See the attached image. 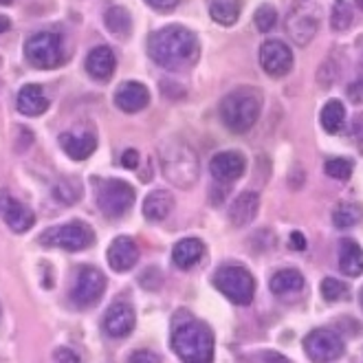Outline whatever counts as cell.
<instances>
[{
  "instance_id": "obj_1",
  "label": "cell",
  "mask_w": 363,
  "mask_h": 363,
  "mask_svg": "<svg viewBox=\"0 0 363 363\" xmlns=\"http://www.w3.org/2000/svg\"><path fill=\"white\" fill-rule=\"evenodd\" d=\"M147 53L165 71H187L199 62L201 45L189 29L169 25L150 35Z\"/></svg>"
},
{
  "instance_id": "obj_2",
  "label": "cell",
  "mask_w": 363,
  "mask_h": 363,
  "mask_svg": "<svg viewBox=\"0 0 363 363\" xmlns=\"http://www.w3.org/2000/svg\"><path fill=\"white\" fill-rule=\"evenodd\" d=\"M159 161L163 177L179 189L194 187L201 177V163L196 152L183 141L169 139L163 141L159 147Z\"/></svg>"
},
{
  "instance_id": "obj_3",
  "label": "cell",
  "mask_w": 363,
  "mask_h": 363,
  "mask_svg": "<svg viewBox=\"0 0 363 363\" xmlns=\"http://www.w3.org/2000/svg\"><path fill=\"white\" fill-rule=\"evenodd\" d=\"M262 111V95L253 86H240L223 97L220 119L231 133L242 135L251 130Z\"/></svg>"
},
{
  "instance_id": "obj_4",
  "label": "cell",
  "mask_w": 363,
  "mask_h": 363,
  "mask_svg": "<svg viewBox=\"0 0 363 363\" xmlns=\"http://www.w3.org/2000/svg\"><path fill=\"white\" fill-rule=\"evenodd\" d=\"M172 348L183 363H211L213 361V335L207 324L185 322L172 333Z\"/></svg>"
},
{
  "instance_id": "obj_5",
  "label": "cell",
  "mask_w": 363,
  "mask_h": 363,
  "mask_svg": "<svg viewBox=\"0 0 363 363\" xmlns=\"http://www.w3.org/2000/svg\"><path fill=\"white\" fill-rule=\"evenodd\" d=\"M40 245L42 247H57L64 251H82L89 249L95 242V231L82 220H73L67 225L49 227L40 233Z\"/></svg>"
},
{
  "instance_id": "obj_6",
  "label": "cell",
  "mask_w": 363,
  "mask_h": 363,
  "mask_svg": "<svg viewBox=\"0 0 363 363\" xmlns=\"http://www.w3.org/2000/svg\"><path fill=\"white\" fill-rule=\"evenodd\" d=\"M25 57L35 69H55L64 62V45L62 35L53 31H42L27 40Z\"/></svg>"
},
{
  "instance_id": "obj_7",
  "label": "cell",
  "mask_w": 363,
  "mask_h": 363,
  "mask_svg": "<svg viewBox=\"0 0 363 363\" xmlns=\"http://www.w3.org/2000/svg\"><path fill=\"white\" fill-rule=\"evenodd\" d=\"M319 23H322V11L311 0H300L289 11L286 18V33L295 45L306 47L308 42L317 35Z\"/></svg>"
},
{
  "instance_id": "obj_8",
  "label": "cell",
  "mask_w": 363,
  "mask_h": 363,
  "mask_svg": "<svg viewBox=\"0 0 363 363\" xmlns=\"http://www.w3.org/2000/svg\"><path fill=\"white\" fill-rule=\"evenodd\" d=\"M213 286H216L227 300H231L233 304L247 306L253 300L255 293V280L253 275L242 269V267H225L216 273L213 277Z\"/></svg>"
},
{
  "instance_id": "obj_9",
  "label": "cell",
  "mask_w": 363,
  "mask_h": 363,
  "mask_svg": "<svg viewBox=\"0 0 363 363\" xmlns=\"http://www.w3.org/2000/svg\"><path fill=\"white\" fill-rule=\"evenodd\" d=\"M97 205L104 216L121 218L135 205V189L125 181H117V179L101 181L97 187Z\"/></svg>"
},
{
  "instance_id": "obj_10",
  "label": "cell",
  "mask_w": 363,
  "mask_h": 363,
  "mask_svg": "<svg viewBox=\"0 0 363 363\" xmlns=\"http://www.w3.org/2000/svg\"><path fill=\"white\" fill-rule=\"evenodd\" d=\"M304 350L313 363H330L344 354V341L335 330L317 328L304 337Z\"/></svg>"
},
{
  "instance_id": "obj_11",
  "label": "cell",
  "mask_w": 363,
  "mask_h": 363,
  "mask_svg": "<svg viewBox=\"0 0 363 363\" xmlns=\"http://www.w3.org/2000/svg\"><path fill=\"white\" fill-rule=\"evenodd\" d=\"M104 291H106V275L95 267H82L75 277V286L71 291V297H73L75 306L89 308L101 300Z\"/></svg>"
},
{
  "instance_id": "obj_12",
  "label": "cell",
  "mask_w": 363,
  "mask_h": 363,
  "mask_svg": "<svg viewBox=\"0 0 363 363\" xmlns=\"http://www.w3.org/2000/svg\"><path fill=\"white\" fill-rule=\"evenodd\" d=\"M262 71L271 77H284L293 69V51L280 40H267L260 47Z\"/></svg>"
},
{
  "instance_id": "obj_13",
  "label": "cell",
  "mask_w": 363,
  "mask_h": 363,
  "mask_svg": "<svg viewBox=\"0 0 363 363\" xmlns=\"http://www.w3.org/2000/svg\"><path fill=\"white\" fill-rule=\"evenodd\" d=\"M0 218L5 220V225L16 231V233H25L33 227L35 223V213L25 205L16 201L9 191H0Z\"/></svg>"
},
{
  "instance_id": "obj_14",
  "label": "cell",
  "mask_w": 363,
  "mask_h": 363,
  "mask_svg": "<svg viewBox=\"0 0 363 363\" xmlns=\"http://www.w3.org/2000/svg\"><path fill=\"white\" fill-rule=\"evenodd\" d=\"M135 322H137V317H135L133 306L117 302L104 315V330L115 339H121V337H128L133 333Z\"/></svg>"
},
{
  "instance_id": "obj_15",
  "label": "cell",
  "mask_w": 363,
  "mask_h": 363,
  "mask_svg": "<svg viewBox=\"0 0 363 363\" xmlns=\"http://www.w3.org/2000/svg\"><path fill=\"white\" fill-rule=\"evenodd\" d=\"M245 167H247V161L240 152H220L211 159L209 163V172L211 177L220 181V183H231V181H236L245 174Z\"/></svg>"
},
{
  "instance_id": "obj_16",
  "label": "cell",
  "mask_w": 363,
  "mask_h": 363,
  "mask_svg": "<svg viewBox=\"0 0 363 363\" xmlns=\"http://www.w3.org/2000/svg\"><path fill=\"white\" fill-rule=\"evenodd\" d=\"M106 258H108V264L113 271L117 273L130 271L139 260V247L133 238L119 236L111 242L108 251H106Z\"/></svg>"
},
{
  "instance_id": "obj_17",
  "label": "cell",
  "mask_w": 363,
  "mask_h": 363,
  "mask_svg": "<svg viewBox=\"0 0 363 363\" xmlns=\"http://www.w3.org/2000/svg\"><path fill=\"white\" fill-rule=\"evenodd\" d=\"M150 104V91L141 82H123L115 93V106L123 113H139Z\"/></svg>"
},
{
  "instance_id": "obj_18",
  "label": "cell",
  "mask_w": 363,
  "mask_h": 363,
  "mask_svg": "<svg viewBox=\"0 0 363 363\" xmlns=\"http://www.w3.org/2000/svg\"><path fill=\"white\" fill-rule=\"evenodd\" d=\"M60 145L71 159L84 161L95 152L97 139L91 133H64V135H60Z\"/></svg>"
},
{
  "instance_id": "obj_19",
  "label": "cell",
  "mask_w": 363,
  "mask_h": 363,
  "mask_svg": "<svg viewBox=\"0 0 363 363\" xmlns=\"http://www.w3.org/2000/svg\"><path fill=\"white\" fill-rule=\"evenodd\" d=\"M115 67H117V60L111 47H95L86 57V71L97 82L111 79L115 73Z\"/></svg>"
},
{
  "instance_id": "obj_20",
  "label": "cell",
  "mask_w": 363,
  "mask_h": 363,
  "mask_svg": "<svg viewBox=\"0 0 363 363\" xmlns=\"http://www.w3.org/2000/svg\"><path fill=\"white\" fill-rule=\"evenodd\" d=\"M258 209H260L258 194H253V191H242L229 207V220L236 227H247L249 223L255 220V216H258Z\"/></svg>"
},
{
  "instance_id": "obj_21",
  "label": "cell",
  "mask_w": 363,
  "mask_h": 363,
  "mask_svg": "<svg viewBox=\"0 0 363 363\" xmlns=\"http://www.w3.org/2000/svg\"><path fill=\"white\" fill-rule=\"evenodd\" d=\"M49 108V99L45 97L38 84H27V86L20 89L18 93V111L27 115V117H38L42 113H47Z\"/></svg>"
},
{
  "instance_id": "obj_22",
  "label": "cell",
  "mask_w": 363,
  "mask_h": 363,
  "mask_svg": "<svg viewBox=\"0 0 363 363\" xmlns=\"http://www.w3.org/2000/svg\"><path fill=\"white\" fill-rule=\"evenodd\" d=\"M174 207V199L165 189H155L152 194H147L143 201V216L152 223H161L169 216V211Z\"/></svg>"
},
{
  "instance_id": "obj_23",
  "label": "cell",
  "mask_w": 363,
  "mask_h": 363,
  "mask_svg": "<svg viewBox=\"0 0 363 363\" xmlns=\"http://www.w3.org/2000/svg\"><path fill=\"white\" fill-rule=\"evenodd\" d=\"M339 269L350 277L363 273V249L354 240H341L339 245Z\"/></svg>"
},
{
  "instance_id": "obj_24",
  "label": "cell",
  "mask_w": 363,
  "mask_h": 363,
  "mask_svg": "<svg viewBox=\"0 0 363 363\" xmlns=\"http://www.w3.org/2000/svg\"><path fill=\"white\" fill-rule=\"evenodd\" d=\"M205 253V245L199 238H185L174 245L172 249V260L179 269H191Z\"/></svg>"
},
{
  "instance_id": "obj_25",
  "label": "cell",
  "mask_w": 363,
  "mask_h": 363,
  "mask_svg": "<svg viewBox=\"0 0 363 363\" xmlns=\"http://www.w3.org/2000/svg\"><path fill=\"white\" fill-rule=\"evenodd\" d=\"M302 289H304V277L295 269H282L271 277V291L280 297L291 295V293H300Z\"/></svg>"
},
{
  "instance_id": "obj_26",
  "label": "cell",
  "mask_w": 363,
  "mask_h": 363,
  "mask_svg": "<svg viewBox=\"0 0 363 363\" xmlns=\"http://www.w3.org/2000/svg\"><path fill=\"white\" fill-rule=\"evenodd\" d=\"M319 119H322L324 130L335 135L346 123V106L341 104L339 99H330V101H326V106L322 108V115H319Z\"/></svg>"
},
{
  "instance_id": "obj_27",
  "label": "cell",
  "mask_w": 363,
  "mask_h": 363,
  "mask_svg": "<svg viewBox=\"0 0 363 363\" xmlns=\"http://www.w3.org/2000/svg\"><path fill=\"white\" fill-rule=\"evenodd\" d=\"M209 16L223 27L236 25L240 16V0H213L209 7Z\"/></svg>"
},
{
  "instance_id": "obj_28",
  "label": "cell",
  "mask_w": 363,
  "mask_h": 363,
  "mask_svg": "<svg viewBox=\"0 0 363 363\" xmlns=\"http://www.w3.org/2000/svg\"><path fill=\"white\" fill-rule=\"evenodd\" d=\"M104 23H106V29L115 35H128L133 29V18L123 7H111L104 13Z\"/></svg>"
},
{
  "instance_id": "obj_29",
  "label": "cell",
  "mask_w": 363,
  "mask_h": 363,
  "mask_svg": "<svg viewBox=\"0 0 363 363\" xmlns=\"http://www.w3.org/2000/svg\"><path fill=\"white\" fill-rule=\"evenodd\" d=\"M361 216H363V209L357 203H341L333 211V223L339 229H346V227L357 225L361 220Z\"/></svg>"
},
{
  "instance_id": "obj_30",
  "label": "cell",
  "mask_w": 363,
  "mask_h": 363,
  "mask_svg": "<svg viewBox=\"0 0 363 363\" xmlns=\"http://www.w3.org/2000/svg\"><path fill=\"white\" fill-rule=\"evenodd\" d=\"M53 196H55L60 203H64V205H73V203H77L79 196H82V185H79V181H75V179H60V181L53 185Z\"/></svg>"
},
{
  "instance_id": "obj_31",
  "label": "cell",
  "mask_w": 363,
  "mask_h": 363,
  "mask_svg": "<svg viewBox=\"0 0 363 363\" xmlns=\"http://www.w3.org/2000/svg\"><path fill=\"white\" fill-rule=\"evenodd\" d=\"M352 7L348 0H335L333 11H330V25L335 31H346L352 25Z\"/></svg>"
},
{
  "instance_id": "obj_32",
  "label": "cell",
  "mask_w": 363,
  "mask_h": 363,
  "mask_svg": "<svg viewBox=\"0 0 363 363\" xmlns=\"http://www.w3.org/2000/svg\"><path fill=\"white\" fill-rule=\"evenodd\" d=\"M324 169H326L328 177H333L337 181H346L352 174V161H348V159H330V161H326Z\"/></svg>"
},
{
  "instance_id": "obj_33",
  "label": "cell",
  "mask_w": 363,
  "mask_h": 363,
  "mask_svg": "<svg viewBox=\"0 0 363 363\" xmlns=\"http://www.w3.org/2000/svg\"><path fill=\"white\" fill-rule=\"evenodd\" d=\"M253 20H255V27H258V31L269 33L277 23V11L271 5H262L258 11H255Z\"/></svg>"
},
{
  "instance_id": "obj_34",
  "label": "cell",
  "mask_w": 363,
  "mask_h": 363,
  "mask_svg": "<svg viewBox=\"0 0 363 363\" xmlns=\"http://www.w3.org/2000/svg\"><path fill=\"white\" fill-rule=\"evenodd\" d=\"M346 291H348L346 284L335 280V277H326V280H322V295H324V300H328V302L341 300V297L346 295Z\"/></svg>"
},
{
  "instance_id": "obj_35",
  "label": "cell",
  "mask_w": 363,
  "mask_h": 363,
  "mask_svg": "<svg viewBox=\"0 0 363 363\" xmlns=\"http://www.w3.org/2000/svg\"><path fill=\"white\" fill-rule=\"evenodd\" d=\"M337 75H339V67L333 62V60H326L322 67H319V71H317V82H319V86H324V89H328V86H333L335 84V79H337Z\"/></svg>"
},
{
  "instance_id": "obj_36",
  "label": "cell",
  "mask_w": 363,
  "mask_h": 363,
  "mask_svg": "<svg viewBox=\"0 0 363 363\" xmlns=\"http://www.w3.org/2000/svg\"><path fill=\"white\" fill-rule=\"evenodd\" d=\"M139 284L145 291H157L161 286V273L157 269H145L139 277Z\"/></svg>"
},
{
  "instance_id": "obj_37",
  "label": "cell",
  "mask_w": 363,
  "mask_h": 363,
  "mask_svg": "<svg viewBox=\"0 0 363 363\" xmlns=\"http://www.w3.org/2000/svg\"><path fill=\"white\" fill-rule=\"evenodd\" d=\"M53 361L55 363H82V357L73 348L60 346V348L53 350Z\"/></svg>"
},
{
  "instance_id": "obj_38",
  "label": "cell",
  "mask_w": 363,
  "mask_h": 363,
  "mask_svg": "<svg viewBox=\"0 0 363 363\" xmlns=\"http://www.w3.org/2000/svg\"><path fill=\"white\" fill-rule=\"evenodd\" d=\"M128 363H161V357L152 350H137L130 354Z\"/></svg>"
},
{
  "instance_id": "obj_39",
  "label": "cell",
  "mask_w": 363,
  "mask_h": 363,
  "mask_svg": "<svg viewBox=\"0 0 363 363\" xmlns=\"http://www.w3.org/2000/svg\"><path fill=\"white\" fill-rule=\"evenodd\" d=\"M255 361L258 363H293L291 359H286L284 354L280 352H273V350H262L255 354Z\"/></svg>"
},
{
  "instance_id": "obj_40",
  "label": "cell",
  "mask_w": 363,
  "mask_h": 363,
  "mask_svg": "<svg viewBox=\"0 0 363 363\" xmlns=\"http://www.w3.org/2000/svg\"><path fill=\"white\" fill-rule=\"evenodd\" d=\"M348 99L352 104H363V77L354 79L348 86Z\"/></svg>"
},
{
  "instance_id": "obj_41",
  "label": "cell",
  "mask_w": 363,
  "mask_h": 363,
  "mask_svg": "<svg viewBox=\"0 0 363 363\" xmlns=\"http://www.w3.org/2000/svg\"><path fill=\"white\" fill-rule=\"evenodd\" d=\"M121 165L128 167V169H135L139 165V152L137 150H125L121 155Z\"/></svg>"
},
{
  "instance_id": "obj_42",
  "label": "cell",
  "mask_w": 363,
  "mask_h": 363,
  "mask_svg": "<svg viewBox=\"0 0 363 363\" xmlns=\"http://www.w3.org/2000/svg\"><path fill=\"white\" fill-rule=\"evenodd\" d=\"M145 3L159 11H167V9H174L179 5V0H145Z\"/></svg>"
},
{
  "instance_id": "obj_43",
  "label": "cell",
  "mask_w": 363,
  "mask_h": 363,
  "mask_svg": "<svg viewBox=\"0 0 363 363\" xmlns=\"http://www.w3.org/2000/svg\"><path fill=\"white\" fill-rule=\"evenodd\" d=\"M291 249H295V251H304L306 249L304 233H300V231H293L291 233Z\"/></svg>"
},
{
  "instance_id": "obj_44",
  "label": "cell",
  "mask_w": 363,
  "mask_h": 363,
  "mask_svg": "<svg viewBox=\"0 0 363 363\" xmlns=\"http://www.w3.org/2000/svg\"><path fill=\"white\" fill-rule=\"evenodd\" d=\"M9 27H11L9 18H7V16H0V33H5V31H7Z\"/></svg>"
},
{
  "instance_id": "obj_45",
  "label": "cell",
  "mask_w": 363,
  "mask_h": 363,
  "mask_svg": "<svg viewBox=\"0 0 363 363\" xmlns=\"http://www.w3.org/2000/svg\"><path fill=\"white\" fill-rule=\"evenodd\" d=\"M13 0H0V5H11Z\"/></svg>"
},
{
  "instance_id": "obj_46",
  "label": "cell",
  "mask_w": 363,
  "mask_h": 363,
  "mask_svg": "<svg viewBox=\"0 0 363 363\" xmlns=\"http://www.w3.org/2000/svg\"><path fill=\"white\" fill-rule=\"evenodd\" d=\"M357 5H359V9H363V0H357Z\"/></svg>"
},
{
  "instance_id": "obj_47",
  "label": "cell",
  "mask_w": 363,
  "mask_h": 363,
  "mask_svg": "<svg viewBox=\"0 0 363 363\" xmlns=\"http://www.w3.org/2000/svg\"><path fill=\"white\" fill-rule=\"evenodd\" d=\"M361 304H363V293H361Z\"/></svg>"
}]
</instances>
